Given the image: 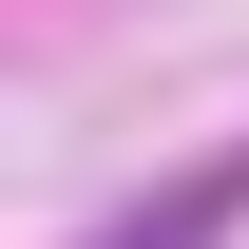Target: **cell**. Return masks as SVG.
<instances>
[{"label":"cell","instance_id":"1","mask_svg":"<svg viewBox=\"0 0 249 249\" xmlns=\"http://www.w3.org/2000/svg\"><path fill=\"white\" fill-rule=\"evenodd\" d=\"M230 211H249V154H230V173H192V192H173V211H134V230H96V249H211Z\"/></svg>","mask_w":249,"mask_h":249}]
</instances>
